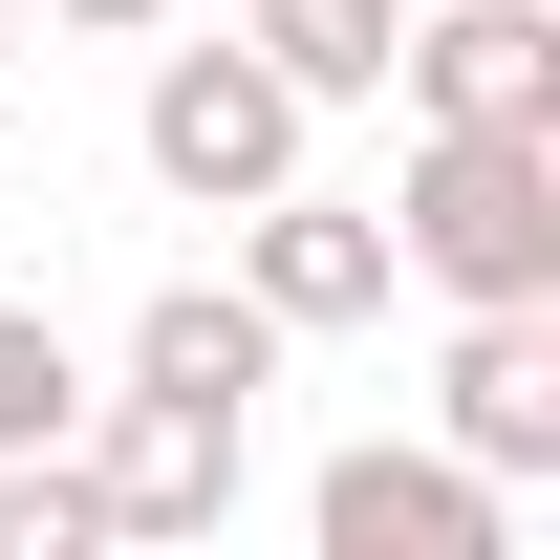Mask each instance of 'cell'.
Returning a JSON list of instances; mask_svg holds the SVG:
<instances>
[{
    "instance_id": "obj_3",
    "label": "cell",
    "mask_w": 560,
    "mask_h": 560,
    "mask_svg": "<svg viewBox=\"0 0 560 560\" xmlns=\"http://www.w3.org/2000/svg\"><path fill=\"white\" fill-rule=\"evenodd\" d=\"M302 539L324 560H517V475H475L453 431H366V453H324Z\"/></svg>"
},
{
    "instance_id": "obj_8",
    "label": "cell",
    "mask_w": 560,
    "mask_h": 560,
    "mask_svg": "<svg viewBox=\"0 0 560 560\" xmlns=\"http://www.w3.org/2000/svg\"><path fill=\"white\" fill-rule=\"evenodd\" d=\"M130 388H195V410H259V388H280V324L237 302V280H151V324H130Z\"/></svg>"
},
{
    "instance_id": "obj_6",
    "label": "cell",
    "mask_w": 560,
    "mask_h": 560,
    "mask_svg": "<svg viewBox=\"0 0 560 560\" xmlns=\"http://www.w3.org/2000/svg\"><path fill=\"white\" fill-rule=\"evenodd\" d=\"M388 86L431 130H560V0H410L388 22Z\"/></svg>"
},
{
    "instance_id": "obj_11",
    "label": "cell",
    "mask_w": 560,
    "mask_h": 560,
    "mask_svg": "<svg viewBox=\"0 0 560 560\" xmlns=\"http://www.w3.org/2000/svg\"><path fill=\"white\" fill-rule=\"evenodd\" d=\"M0 560H108V495H86V453H0Z\"/></svg>"
},
{
    "instance_id": "obj_1",
    "label": "cell",
    "mask_w": 560,
    "mask_h": 560,
    "mask_svg": "<svg viewBox=\"0 0 560 560\" xmlns=\"http://www.w3.org/2000/svg\"><path fill=\"white\" fill-rule=\"evenodd\" d=\"M388 259L431 302H560V130H431L388 173Z\"/></svg>"
},
{
    "instance_id": "obj_7",
    "label": "cell",
    "mask_w": 560,
    "mask_h": 560,
    "mask_svg": "<svg viewBox=\"0 0 560 560\" xmlns=\"http://www.w3.org/2000/svg\"><path fill=\"white\" fill-rule=\"evenodd\" d=\"M431 431H453L475 475H560V302H453Z\"/></svg>"
},
{
    "instance_id": "obj_2",
    "label": "cell",
    "mask_w": 560,
    "mask_h": 560,
    "mask_svg": "<svg viewBox=\"0 0 560 560\" xmlns=\"http://www.w3.org/2000/svg\"><path fill=\"white\" fill-rule=\"evenodd\" d=\"M302 130H324V108H302V86H280L259 44H237V22H215V44H151V86H130V151H151V195H195V215L280 195V173H302Z\"/></svg>"
},
{
    "instance_id": "obj_4",
    "label": "cell",
    "mask_w": 560,
    "mask_h": 560,
    "mask_svg": "<svg viewBox=\"0 0 560 560\" xmlns=\"http://www.w3.org/2000/svg\"><path fill=\"white\" fill-rule=\"evenodd\" d=\"M86 495H108V539H215L237 517V453H259V410H195V388H86Z\"/></svg>"
},
{
    "instance_id": "obj_12",
    "label": "cell",
    "mask_w": 560,
    "mask_h": 560,
    "mask_svg": "<svg viewBox=\"0 0 560 560\" xmlns=\"http://www.w3.org/2000/svg\"><path fill=\"white\" fill-rule=\"evenodd\" d=\"M44 22H86V44H151V22H173V0H44Z\"/></svg>"
},
{
    "instance_id": "obj_9",
    "label": "cell",
    "mask_w": 560,
    "mask_h": 560,
    "mask_svg": "<svg viewBox=\"0 0 560 560\" xmlns=\"http://www.w3.org/2000/svg\"><path fill=\"white\" fill-rule=\"evenodd\" d=\"M237 22H259V66L302 86V108H366V86H388V22H410V0H237Z\"/></svg>"
},
{
    "instance_id": "obj_10",
    "label": "cell",
    "mask_w": 560,
    "mask_h": 560,
    "mask_svg": "<svg viewBox=\"0 0 560 560\" xmlns=\"http://www.w3.org/2000/svg\"><path fill=\"white\" fill-rule=\"evenodd\" d=\"M66 431H86V346L44 302H0V453H66Z\"/></svg>"
},
{
    "instance_id": "obj_5",
    "label": "cell",
    "mask_w": 560,
    "mask_h": 560,
    "mask_svg": "<svg viewBox=\"0 0 560 560\" xmlns=\"http://www.w3.org/2000/svg\"><path fill=\"white\" fill-rule=\"evenodd\" d=\"M388 195H302V173H280V195H237V302H259L280 346H324V324H388Z\"/></svg>"
}]
</instances>
